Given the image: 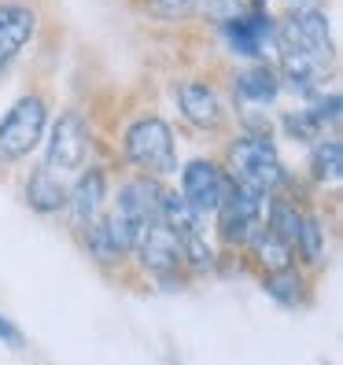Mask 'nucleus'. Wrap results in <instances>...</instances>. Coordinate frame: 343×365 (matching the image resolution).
<instances>
[{
    "label": "nucleus",
    "mask_w": 343,
    "mask_h": 365,
    "mask_svg": "<svg viewBox=\"0 0 343 365\" xmlns=\"http://www.w3.org/2000/svg\"><path fill=\"white\" fill-rule=\"evenodd\" d=\"M118 159L126 166V174H148V178L170 181L181 166L178 133L170 125V118L155 111H140L137 118H130L118 137Z\"/></svg>",
    "instance_id": "obj_1"
},
{
    "label": "nucleus",
    "mask_w": 343,
    "mask_h": 365,
    "mask_svg": "<svg viewBox=\"0 0 343 365\" xmlns=\"http://www.w3.org/2000/svg\"><path fill=\"white\" fill-rule=\"evenodd\" d=\"M222 163L232 181L262 192V196H273V192H285L295 185L281 148L270 133H232L222 148Z\"/></svg>",
    "instance_id": "obj_2"
},
{
    "label": "nucleus",
    "mask_w": 343,
    "mask_h": 365,
    "mask_svg": "<svg viewBox=\"0 0 343 365\" xmlns=\"http://www.w3.org/2000/svg\"><path fill=\"white\" fill-rule=\"evenodd\" d=\"M52 122V103L45 93H23L8 103V111L0 115V166H23L30 155L41 152V140L48 133Z\"/></svg>",
    "instance_id": "obj_3"
},
{
    "label": "nucleus",
    "mask_w": 343,
    "mask_h": 365,
    "mask_svg": "<svg viewBox=\"0 0 343 365\" xmlns=\"http://www.w3.org/2000/svg\"><path fill=\"white\" fill-rule=\"evenodd\" d=\"M266 200L270 196H262V192H255L240 181L229 185L225 200L218 203V210L210 218V236L218 244V251H240L244 255L247 240L266 225Z\"/></svg>",
    "instance_id": "obj_4"
},
{
    "label": "nucleus",
    "mask_w": 343,
    "mask_h": 365,
    "mask_svg": "<svg viewBox=\"0 0 343 365\" xmlns=\"http://www.w3.org/2000/svg\"><path fill=\"white\" fill-rule=\"evenodd\" d=\"M41 148H45L41 163L48 170H56V174H63V178H74L81 166H89L93 163V125L85 118V111L63 107L59 115H52Z\"/></svg>",
    "instance_id": "obj_5"
},
{
    "label": "nucleus",
    "mask_w": 343,
    "mask_h": 365,
    "mask_svg": "<svg viewBox=\"0 0 343 365\" xmlns=\"http://www.w3.org/2000/svg\"><path fill=\"white\" fill-rule=\"evenodd\" d=\"M130 259L137 262V269H140L144 277H152L159 288H178V284H181V273H185L181 240H178V232L170 229L163 218L148 222V225L137 232Z\"/></svg>",
    "instance_id": "obj_6"
},
{
    "label": "nucleus",
    "mask_w": 343,
    "mask_h": 365,
    "mask_svg": "<svg viewBox=\"0 0 343 365\" xmlns=\"http://www.w3.org/2000/svg\"><path fill=\"white\" fill-rule=\"evenodd\" d=\"M232 178H229V170L218 155H192L178 166V192H181V200L203 214V218H214V210H218V203L225 200V192H229Z\"/></svg>",
    "instance_id": "obj_7"
},
{
    "label": "nucleus",
    "mask_w": 343,
    "mask_h": 365,
    "mask_svg": "<svg viewBox=\"0 0 343 365\" xmlns=\"http://www.w3.org/2000/svg\"><path fill=\"white\" fill-rule=\"evenodd\" d=\"M111 170H107L103 163H89L81 166L78 174L67 181V207H63V222H67V229L78 236L81 229H89L100 214L107 210V203H111Z\"/></svg>",
    "instance_id": "obj_8"
},
{
    "label": "nucleus",
    "mask_w": 343,
    "mask_h": 365,
    "mask_svg": "<svg viewBox=\"0 0 343 365\" xmlns=\"http://www.w3.org/2000/svg\"><path fill=\"white\" fill-rule=\"evenodd\" d=\"M174 103L185 125H192L196 133H225L229 125V103L222 89L207 78H188L174 89Z\"/></svg>",
    "instance_id": "obj_9"
},
{
    "label": "nucleus",
    "mask_w": 343,
    "mask_h": 365,
    "mask_svg": "<svg viewBox=\"0 0 343 365\" xmlns=\"http://www.w3.org/2000/svg\"><path fill=\"white\" fill-rule=\"evenodd\" d=\"M41 34V11L30 0H0V81Z\"/></svg>",
    "instance_id": "obj_10"
},
{
    "label": "nucleus",
    "mask_w": 343,
    "mask_h": 365,
    "mask_svg": "<svg viewBox=\"0 0 343 365\" xmlns=\"http://www.w3.org/2000/svg\"><path fill=\"white\" fill-rule=\"evenodd\" d=\"M163 188L166 181L148 178V174H126L115 188H111V203L107 210H115L126 225H133L137 232L159 218V203H163Z\"/></svg>",
    "instance_id": "obj_11"
},
{
    "label": "nucleus",
    "mask_w": 343,
    "mask_h": 365,
    "mask_svg": "<svg viewBox=\"0 0 343 365\" xmlns=\"http://www.w3.org/2000/svg\"><path fill=\"white\" fill-rule=\"evenodd\" d=\"M273 30H277V19L262 15V11H240L237 19L218 26L222 34V45L237 56V59H266V52H273Z\"/></svg>",
    "instance_id": "obj_12"
},
{
    "label": "nucleus",
    "mask_w": 343,
    "mask_h": 365,
    "mask_svg": "<svg viewBox=\"0 0 343 365\" xmlns=\"http://www.w3.org/2000/svg\"><path fill=\"white\" fill-rule=\"evenodd\" d=\"M232 103L240 107L244 115L251 111H266V107H273L277 100H281L285 85H281V74H277L273 63L266 59H255L247 63V67H240L237 74H232Z\"/></svg>",
    "instance_id": "obj_13"
},
{
    "label": "nucleus",
    "mask_w": 343,
    "mask_h": 365,
    "mask_svg": "<svg viewBox=\"0 0 343 365\" xmlns=\"http://www.w3.org/2000/svg\"><path fill=\"white\" fill-rule=\"evenodd\" d=\"M67 181L71 178L56 174L45 163H34L23 174L19 192H23V203L37 214V218H63V207H67Z\"/></svg>",
    "instance_id": "obj_14"
},
{
    "label": "nucleus",
    "mask_w": 343,
    "mask_h": 365,
    "mask_svg": "<svg viewBox=\"0 0 343 365\" xmlns=\"http://www.w3.org/2000/svg\"><path fill=\"white\" fill-rule=\"evenodd\" d=\"M295 262L303 269H321L329 262V222L317 207H303V218H299V229H295Z\"/></svg>",
    "instance_id": "obj_15"
},
{
    "label": "nucleus",
    "mask_w": 343,
    "mask_h": 365,
    "mask_svg": "<svg viewBox=\"0 0 343 365\" xmlns=\"http://www.w3.org/2000/svg\"><path fill=\"white\" fill-rule=\"evenodd\" d=\"M307 174L314 188H339L343 181V144L339 133H325L310 144L307 155Z\"/></svg>",
    "instance_id": "obj_16"
},
{
    "label": "nucleus",
    "mask_w": 343,
    "mask_h": 365,
    "mask_svg": "<svg viewBox=\"0 0 343 365\" xmlns=\"http://www.w3.org/2000/svg\"><path fill=\"white\" fill-rule=\"evenodd\" d=\"M262 288L273 303H281L288 310L310 303V281H307V269L299 262L285 266V269H273V273H262Z\"/></svg>",
    "instance_id": "obj_17"
},
{
    "label": "nucleus",
    "mask_w": 343,
    "mask_h": 365,
    "mask_svg": "<svg viewBox=\"0 0 343 365\" xmlns=\"http://www.w3.org/2000/svg\"><path fill=\"white\" fill-rule=\"evenodd\" d=\"M244 255L259 266L262 273H273V269H285V266H295V247L288 244V240H281L277 232H270L266 225L259 229L247 240V247H244Z\"/></svg>",
    "instance_id": "obj_18"
},
{
    "label": "nucleus",
    "mask_w": 343,
    "mask_h": 365,
    "mask_svg": "<svg viewBox=\"0 0 343 365\" xmlns=\"http://www.w3.org/2000/svg\"><path fill=\"white\" fill-rule=\"evenodd\" d=\"M78 240H81V247H85V255L96 262V266H118V262H126V255L115 247V240H111V232H107V225H103V214L89 225V229H81L78 232Z\"/></svg>",
    "instance_id": "obj_19"
},
{
    "label": "nucleus",
    "mask_w": 343,
    "mask_h": 365,
    "mask_svg": "<svg viewBox=\"0 0 343 365\" xmlns=\"http://www.w3.org/2000/svg\"><path fill=\"white\" fill-rule=\"evenodd\" d=\"M140 8L159 23H192V19H200V0H140Z\"/></svg>",
    "instance_id": "obj_20"
},
{
    "label": "nucleus",
    "mask_w": 343,
    "mask_h": 365,
    "mask_svg": "<svg viewBox=\"0 0 343 365\" xmlns=\"http://www.w3.org/2000/svg\"><path fill=\"white\" fill-rule=\"evenodd\" d=\"M0 343H8V347H26V339H23V332H19L15 325H11V321L4 317V314H0Z\"/></svg>",
    "instance_id": "obj_21"
}]
</instances>
